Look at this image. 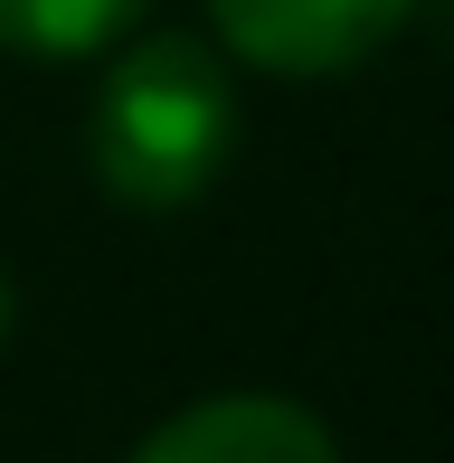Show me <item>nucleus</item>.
<instances>
[{
    "instance_id": "1",
    "label": "nucleus",
    "mask_w": 454,
    "mask_h": 463,
    "mask_svg": "<svg viewBox=\"0 0 454 463\" xmlns=\"http://www.w3.org/2000/svg\"><path fill=\"white\" fill-rule=\"evenodd\" d=\"M237 142V86L199 38H142L95 86L86 152L123 208H190L227 171Z\"/></svg>"
},
{
    "instance_id": "2",
    "label": "nucleus",
    "mask_w": 454,
    "mask_h": 463,
    "mask_svg": "<svg viewBox=\"0 0 454 463\" xmlns=\"http://www.w3.org/2000/svg\"><path fill=\"white\" fill-rule=\"evenodd\" d=\"M417 0H209L218 38L265 76H341L407 29Z\"/></svg>"
},
{
    "instance_id": "3",
    "label": "nucleus",
    "mask_w": 454,
    "mask_h": 463,
    "mask_svg": "<svg viewBox=\"0 0 454 463\" xmlns=\"http://www.w3.org/2000/svg\"><path fill=\"white\" fill-rule=\"evenodd\" d=\"M133 463H341L332 426L294 397H199L171 426H152L133 445Z\"/></svg>"
},
{
    "instance_id": "4",
    "label": "nucleus",
    "mask_w": 454,
    "mask_h": 463,
    "mask_svg": "<svg viewBox=\"0 0 454 463\" xmlns=\"http://www.w3.org/2000/svg\"><path fill=\"white\" fill-rule=\"evenodd\" d=\"M152 0H0V48H29V57H86L123 38Z\"/></svg>"
},
{
    "instance_id": "5",
    "label": "nucleus",
    "mask_w": 454,
    "mask_h": 463,
    "mask_svg": "<svg viewBox=\"0 0 454 463\" xmlns=\"http://www.w3.org/2000/svg\"><path fill=\"white\" fill-rule=\"evenodd\" d=\"M0 341H10V275H0Z\"/></svg>"
}]
</instances>
